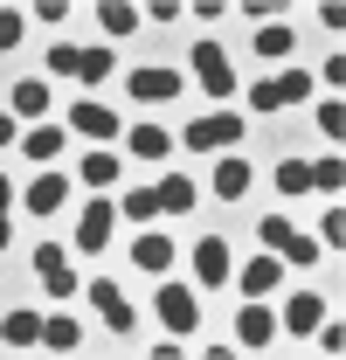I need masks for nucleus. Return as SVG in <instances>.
Masks as SVG:
<instances>
[{"label": "nucleus", "instance_id": "f8f14e48", "mask_svg": "<svg viewBox=\"0 0 346 360\" xmlns=\"http://www.w3.org/2000/svg\"><path fill=\"white\" fill-rule=\"evenodd\" d=\"M35 270H42V284L56 291V298H70V291H77V270H70V257H63L56 243H42V250H35Z\"/></svg>", "mask_w": 346, "mask_h": 360}, {"label": "nucleus", "instance_id": "0eeeda50", "mask_svg": "<svg viewBox=\"0 0 346 360\" xmlns=\"http://www.w3.org/2000/svg\"><path fill=\"white\" fill-rule=\"evenodd\" d=\"M160 326H167V333H194V326H201V305H194L187 284H167V291H160Z\"/></svg>", "mask_w": 346, "mask_h": 360}, {"label": "nucleus", "instance_id": "39448f33", "mask_svg": "<svg viewBox=\"0 0 346 360\" xmlns=\"http://www.w3.org/2000/svg\"><path fill=\"white\" fill-rule=\"evenodd\" d=\"M194 277H201V291H215V284L236 277V257H229L222 236H201V243H194Z\"/></svg>", "mask_w": 346, "mask_h": 360}, {"label": "nucleus", "instance_id": "a211bd4d", "mask_svg": "<svg viewBox=\"0 0 346 360\" xmlns=\"http://www.w3.org/2000/svg\"><path fill=\"white\" fill-rule=\"evenodd\" d=\"M97 21H104V35L118 42V35H132V28L146 21V14H139V7H125V0H104V7H97Z\"/></svg>", "mask_w": 346, "mask_h": 360}, {"label": "nucleus", "instance_id": "6ab92c4d", "mask_svg": "<svg viewBox=\"0 0 346 360\" xmlns=\"http://www.w3.org/2000/svg\"><path fill=\"white\" fill-rule=\"evenodd\" d=\"M0 340H7V347H35V340H42V319L35 312H7L0 319Z\"/></svg>", "mask_w": 346, "mask_h": 360}, {"label": "nucleus", "instance_id": "2f4dec72", "mask_svg": "<svg viewBox=\"0 0 346 360\" xmlns=\"http://www.w3.org/2000/svg\"><path fill=\"white\" fill-rule=\"evenodd\" d=\"M77 56H84L77 42H56L49 49V70H56V77H77Z\"/></svg>", "mask_w": 346, "mask_h": 360}, {"label": "nucleus", "instance_id": "5701e85b", "mask_svg": "<svg viewBox=\"0 0 346 360\" xmlns=\"http://www.w3.org/2000/svg\"><path fill=\"white\" fill-rule=\"evenodd\" d=\"M21 153L28 160H63V125H35V132L21 139Z\"/></svg>", "mask_w": 346, "mask_h": 360}, {"label": "nucleus", "instance_id": "423d86ee", "mask_svg": "<svg viewBox=\"0 0 346 360\" xmlns=\"http://www.w3.org/2000/svg\"><path fill=\"white\" fill-rule=\"evenodd\" d=\"M194 77H201L208 97H229V90H236V70H229L222 42H194Z\"/></svg>", "mask_w": 346, "mask_h": 360}, {"label": "nucleus", "instance_id": "bb28decb", "mask_svg": "<svg viewBox=\"0 0 346 360\" xmlns=\"http://www.w3.org/2000/svg\"><path fill=\"white\" fill-rule=\"evenodd\" d=\"M118 215H125V222H153V215H160V194H153V187H132L125 201H118Z\"/></svg>", "mask_w": 346, "mask_h": 360}, {"label": "nucleus", "instance_id": "f3484780", "mask_svg": "<svg viewBox=\"0 0 346 360\" xmlns=\"http://www.w3.org/2000/svg\"><path fill=\"white\" fill-rule=\"evenodd\" d=\"M132 264L139 270H173V236H139L132 243Z\"/></svg>", "mask_w": 346, "mask_h": 360}, {"label": "nucleus", "instance_id": "c9c22d12", "mask_svg": "<svg viewBox=\"0 0 346 360\" xmlns=\"http://www.w3.org/2000/svg\"><path fill=\"white\" fill-rule=\"evenodd\" d=\"M14 139H21V132H14V118H0V153H7V146H14Z\"/></svg>", "mask_w": 346, "mask_h": 360}, {"label": "nucleus", "instance_id": "c756f323", "mask_svg": "<svg viewBox=\"0 0 346 360\" xmlns=\"http://www.w3.org/2000/svg\"><path fill=\"white\" fill-rule=\"evenodd\" d=\"M312 125H319V132H326V139H333V146H340V139H346V104H340V97H326Z\"/></svg>", "mask_w": 346, "mask_h": 360}, {"label": "nucleus", "instance_id": "ddd939ff", "mask_svg": "<svg viewBox=\"0 0 346 360\" xmlns=\"http://www.w3.org/2000/svg\"><path fill=\"white\" fill-rule=\"evenodd\" d=\"M326 319V298L319 291H298L291 305H284V333H298V340H312V326Z\"/></svg>", "mask_w": 346, "mask_h": 360}, {"label": "nucleus", "instance_id": "393cba45", "mask_svg": "<svg viewBox=\"0 0 346 360\" xmlns=\"http://www.w3.org/2000/svg\"><path fill=\"white\" fill-rule=\"evenodd\" d=\"M42 347H56V354H70V347H84V333H77V319H42Z\"/></svg>", "mask_w": 346, "mask_h": 360}, {"label": "nucleus", "instance_id": "2eb2a0df", "mask_svg": "<svg viewBox=\"0 0 346 360\" xmlns=\"http://www.w3.org/2000/svg\"><path fill=\"white\" fill-rule=\"evenodd\" d=\"M250 180H257V174H250V160H243V153H229V160L215 167V194H222V201H243V194H250Z\"/></svg>", "mask_w": 346, "mask_h": 360}, {"label": "nucleus", "instance_id": "4468645a", "mask_svg": "<svg viewBox=\"0 0 346 360\" xmlns=\"http://www.w3.org/2000/svg\"><path fill=\"white\" fill-rule=\"evenodd\" d=\"M70 201V180L63 174H42V180H28V215H56Z\"/></svg>", "mask_w": 346, "mask_h": 360}, {"label": "nucleus", "instance_id": "72a5a7b5", "mask_svg": "<svg viewBox=\"0 0 346 360\" xmlns=\"http://www.w3.org/2000/svg\"><path fill=\"white\" fill-rule=\"evenodd\" d=\"M7 49H21V14H14V7H0V56H7Z\"/></svg>", "mask_w": 346, "mask_h": 360}, {"label": "nucleus", "instance_id": "4c0bfd02", "mask_svg": "<svg viewBox=\"0 0 346 360\" xmlns=\"http://www.w3.org/2000/svg\"><path fill=\"white\" fill-rule=\"evenodd\" d=\"M7 243H14V229H7V215H0V250H7Z\"/></svg>", "mask_w": 346, "mask_h": 360}, {"label": "nucleus", "instance_id": "9d476101", "mask_svg": "<svg viewBox=\"0 0 346 360\" xmlns=\"http://www.w3.org/2000/svg\"><path fill=\"white\" fill-rule=\"evenodd\" d=\"M236 340H243V347H270V340H277V312H270L263 298H250L243 319H236Z\"/></svg>", "mask_w": 346, "mask_h": 360}, {"label": "nucleus", "instance_id": "7c9ffc66", "mask_svg": "<svg viewBox=\"0 0 346 360\" xmlns=\"http://www.w3.org/2000/svg\"><path fill=\"white\" fill-rule=\"evenodd\" d=\"M277 187H284V194H305V187H312V167H305V160H277Z\"/></svg>", "mask_w": 346, "mask_h": 360}, {"label": "nucleus", "instance_id": "6e6552de", "mask_svg": "<svg viewBox=\"0 0 346 360\" xmlns=\"http://www.w3.org/2000/svg\"><path fill=\"white\" fill-rule=\"evenodd\" d=\"M84 291H90V305L104 312V326H111V333H132V305H125V291H118L111 277H97V284H84Z\"/></svg>", "mask_w": 346, "mask_h": 360}, {"label": "nucleus", "instance_id": "e433bc0d", "mask_svg": "<svg viewBox=\"0 0 346 360\" xmlns=\"http://www.w3.org/2000/svg\"><path fill=\"white\" fill-rule=\"evenodd\" d=\"M7 201H14V180L0 174V215H7Z\"/></svg>", "mask_w": 346, "mask_h": 360}, {"label": "nucleus", "instance_id": "412c9836", "mask_svg": "<svg viewBox=\"0 0 346 360\" xmlns=\"http://www.w3.org/2000/svg\"><path fill=\"white\" fill-rule=\"evenodd\" d=\"M153 194H160V208H167V215H187V208H194V180H180V174H167Z\"/></svg>", "mask_w": 346, "mask_h": 360}, {"label": "nucleus", "instance_id": "7ed1b4c3", "mask_svg": "<svg viewBox=\"0 0 346 360\" xmlns=\"http://www.w3.org/2000/svg\"><path fill=\"white\" fill-rule=\"evenodd\" d=\"M243 132H250V125H243L236 111H208V118L187 125V146H194V153H222V146H236Z\"/></svg>", "mask_w": 346, "mask_h": 360}, {"label": "nucleus", "instance_id": "f257e3e1", "mask_svg": "<svg viewBox=\"0 0 346 360\" xmlns=\"http://www.w3.org/2000/svg\"><path fill=\"white\" fill-rule=\"evenodd\" d=\"M257 236H263V250H270V257H284V264H319V257H326V243H312V236L291 229L284 215H263Z\"/></svg>", "mask_w": 346, "mask_h": 360}, {"label": "nucleus", "instance_id": "f704fd0d", "mask_svg": "<svg viewBox=\"0 0 346 360\" xmlns=\"http://www.w3.org/2000/svg\"><path fill=\"white\" fill-rule=\"evenodd\" d=\"M312 333H319V347H326V354H340V347H346V333H340V319H333V326H326V319H319V326H312Z\"/></svg>", "mask_w": 346, "mask_h": 360}, {"label": "nucleus", "instance_id": "dca6fc26", "mask_svg": "<svg viewBox=\"0 0 346 360\" xmlns=\"http://www.w3.org/2000/svg\"><path fill=\"white\" fill-rule=\"evenodd\" d=\"M291 42H298V35H291L284 21H257V56H263V63H284Z\"/></svg>", "mask_w": 346, "mask_h": 360}, {"label": "nucleus", "instance_id": "4be33fe9", "mask_svg": "<svg viewBox=\"0 0 346 360\" xmlns=\"http://www.w3.org/2000/svg\"><path fill=\"white\" fill-rule=\"evenodd\" d=\"M42 111H49V84H42V77L14 84V118H42Z\"/></svg>", "mask_w": 346, "mask_h": 360}, {"label": "nucleus", "instance_id": "b1692460", "mask_svg": "<svg viewBox=\"0 0 346 360\" xmlns=\"http://www.w3.org/2000/svg\"><path fill=\"white\" fill-rule=\"evenodd\" d=\"M236 284H243V291H250V298H263V291H277V257H270V250H263L257 264L243 270V277H236Z\"/></svg>", "mask_w": 346, "mask_h": 360}, {"label": "nucleus", "instance_id": "a878e982", "mask_svg": "<svg viewBox=\"0 0 346 360\" xmlns=\"http://www.w3.org/2000/svg\"><path fill=\"white\" fill-rule=\"evenodd\" d=\"M312 167V187H326V194H340V180H346V160H340V146L326 153V160H305Z\"/></svg>", "mask_w": 346, "mask_h": 360}, {"label": "nucleus", "instance_id": "1a4fd4ad", "mask_svg": "<svg viewBox=\"0 0 346 360\" xmlns=\"http://www.w3.org/2000/svg\"><path fill=\"white\" fill-rule=\"evenodd\" d=\"M70 132H84V139H97V146H111V139H118V118H111V111H104V104H70Z\"/></svg>", "mask_w": 346, "mask_h": 360}, {"label": "nucleus", "instance_id": "9b49d317", "mask_svg": "<svg viewBox=\"0 0 346 360\" xmlns=\"http://www.w3.org/2000/svg\"><path fill=\"white\" fill-rule=\"evenodd\" d=\"M70 243L97 257V250L111 243V201H90V208H84V222H77V236H70Z\"/></svg>", "mask_w": 346, "mask_h": 360}, {"label": "nucleus", "instance_id": "20e7f679", "mask_svg": "<svg viewBox=\"0 0 346 360\" xmlns=\"http://www.w3.org/2000/svg\"><path fill=\"white\" fill-rule=\"evenodd\" d=\"M125 90L139 97V104H173L180 97V70H167V63H146V70H132Z\"/></svg>", "mask_w": 346, "mask_h": 360}, {"label": "nucleus", "instance_id": "f03ea898", "mask_svg": "<svg viewBox=\"0 0 346 360\" xmlns=\"http://www.w3.org/2000/svg\"><path fill=\"white\" fill-rule=\"evenodd\" d=\"M312 97V70H284V77H263L257 90H250V111H284V104H305Z\"/></svg>", "mask_w": 346, "mask_h": 360}, {"label": "nucleus", "instance_id": "473e14b6", "mask_svg": "<svg viewBox=\"0 0 346 360\" xmlns=\"http://www.w3.org/2000/svg\"><path fill=\"white\" fill-rule=\"evenodd\" d=\"M319 236H326V243H333V250H340V243H346V208H340V201H333V208H326V222H319Z\"/></svg>", "mask_w": 346, "mask_h": 360}, {"label": "nucleus", "instance_id": "c85d7f7f", "mask_svg": "<svg viewBox=\"0 0 346 360\" xmlns=\"http://www.w3.org/2000/svg\"><path fill=\"white\" fill-rule=\"evenodd\" d=\"M84 180H90V187H111V180H125L118 153H90V160H84Z\"/></svg>", "mask_w": 346, "mask_h": 360}, {"label": "nucleus", "instance_id": "cd10ccee", "mask_svg": "<svg viewBox=\"0 0 346 360\" xmlns=\"http://www.w3.org/2000/svg\"><path fill=\"white\" fill-rule=\"evenodd\" d=\"M111 70H118V63H111V49H84V56H77V84H104Z\"/></svg>", "mask_w": 346, "mask_h": 360}, {"label": "nucleus", "instance_id": "aec40b11", "mask_svg": "<svg viewBox=\"0 0 346 360\" xmlns=\"http://www.w3.org/2000/svg\"><path fill=\"white\" fill-rule=\"evenodd\" d=\"M125 146L139 153V160H167V146H173V139H167V125H132V139H125Z\"/></svg>", "mask_w": 346, "mask_h": 360}]
</instances>
